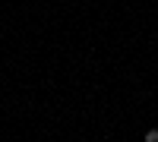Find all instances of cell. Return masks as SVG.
I'll return each mask as SVG.
<instances>
[{
    "instance_id": "6da1fadb",
    "label": "cell",
    "mask_w": 158,
    "mask_h": 142,
    "mask_svg": "<svg viewBox=\"0 0 158 142\" xmlns=\"http://www.w3.org/2000/svg\"><path fill=\"white\" fill-rule=\"evenodd\" d=\"M146 142H158V130H149L146 133Z\"/></svg>"
}]
</instances>
